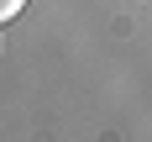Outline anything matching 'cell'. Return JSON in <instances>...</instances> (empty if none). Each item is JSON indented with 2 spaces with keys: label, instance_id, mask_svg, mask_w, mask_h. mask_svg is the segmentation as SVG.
Wrapping results in <instances>:
<instances>
[{
  "label": "cell",
  "instance_id": "cell-1",
  "mask_svg": "<svg viewBox=\"0 0 152 142\" xmlns=\"http://www.w3.org/2000/svg\"><path fill=\"white\" fill-rule=\"evenodd\" d=\"M21 5H26V0H0V26H5V21H16V16H21Z\"/></svg>",
  "mask_w": 152,
  "mask_h": 142
}]
</instances>
